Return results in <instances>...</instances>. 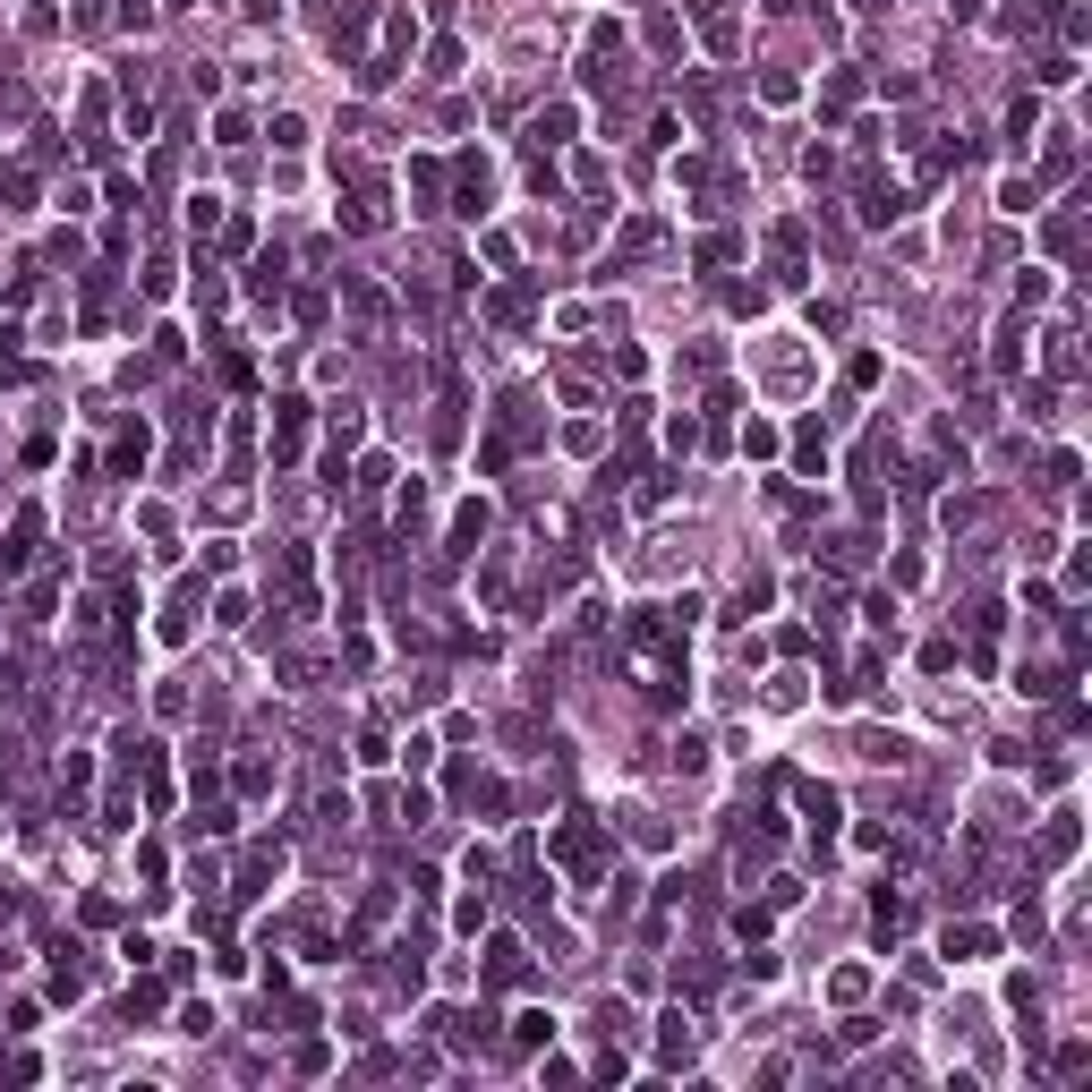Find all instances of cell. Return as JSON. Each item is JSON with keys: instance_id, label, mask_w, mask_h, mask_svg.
I'll list each match as a JSON object with an SVG mask.
<instances>
[{"instance_id": "6da1fadb", "label": "cell", "mask_w": 1092, "mask_h": 1092, "mask_svg": "<svg viewBox=\"0 0 1092 1092\" xmlns=\"http://www.w3.org/2000/svg\"><path fill=\"white\" fill-rule=\"evenodd\" d=\"M299 435H307V402H274V462H299Z\"/></svg>"}, {"instance_id": "7a4b0ae2", "label": "cell", "mask_w": 1092, "mask_h": 1092, "mask_svg": "<svg viewBox=\"0 0 1092 1092\" xmlns=\"http://www.w3.org/2000/svg\"><path fill=\"white\" fill-rule=\"evenodd\" d=\"M35 538H43V512H18V530H9V547H0V572H26V555H35Z\"/></svg>"}, {"instance_id": "3957f363", "label": "cell", "mask_w": 1092, "mask_h": 1092, "mask_svg": "<svg viewBox=\"0 0 1092 1092\" xmlns=\"http://www.w3.org/2000/svg\"><path fill=\"white\" fill-rule=\"evenodd\" d=\"M1042 854H1050V862H1067V854H1075V811H1058V819L1042 828Z\"/></svg>"}, {"instance_id": "277c9868", "label": "cell", "mask_w": 1092, "mask_h": 1092, "mask_svg": "<svg viewBox=\"0 0 1092 1092\" xmlns=\"http://www.w3.org/2000/svg\"><path fill=\"white\" fill-rule=\"evenodd\" d=\"M572 137V111H538V128H530V146L547 154V146H563Z\"/></svg>"}, {"instance_id": "5b68a950", "label": "cell", "mask_w": 1092, "mask_h": 1092, "mask_svg": "<svg viewBox=\"0 0 1092 1092\" xmlns=\"http://www.w3.org/2000/svg\"><path fill=\"white\" fill-rule=\"evenodd\" d=\"M802 811H811V828H819V837L837 828V794H828V786H802Z\"/></svg>"}, {"instance_id": "8992f818", "label": "cell", "mask_w": 1092, "mask_h": 1092, "mask_svg": "<svg viewBox=\"0 0 1092 1092\" xmlns=\"http://www.w3.org/2000/svg\"><path fill=\"white\" fill-rule=\"evenodd\" d=\"M274 146H282V154H299V146H307V120H299V111H282V120H274Z\"/></svg>"}]
</instances>
